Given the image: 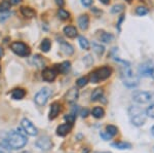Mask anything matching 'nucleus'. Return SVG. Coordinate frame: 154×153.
Masks as SVG:
<instances>
[{
  "instance_id": "nucleus-18",
  "label": "nucleus",
  "mask_w": 154,
  "mask_h": 153,
  "mask_svg": "<svg viewBox=\"0 0 154 153\" xmlns=\"http://www.w3.org/2000/svg\"><path fill=\"white\" fill-rule=\"evenodd\" d=\"M71 68V63L69 61H65L63 62L62 64L60 65H57V69H58V72L60 73H63V74H66L69 72Z\"/></svg>"
},
{
  "instance_id": "nucleus-50",
  "label": "nucleus",
  "mask_w": 154,
  "mask_h": 153,
  "mask_svg": "<svg viewBox=\"0 0 154 153\" xmlns=\"http://www.w3.org/2000/svg\"><path fill=\"white\" fill-rule=\"evenodd\" d=\"M128 1H131V0H128Z\"/></svg>"
},
{
  "instance_id": "nucleus-19",
  "label": "nucleus",
  "mask_w": 154,
  "mask_h": 153,
  "mask_svg": "<svg viewBox=\"0 0 154 153\" xmlns=\"http://www.w3.org/2000/svg\"><path fill=\"white\" fill-rule=\"evenodd\" d=\"M25 96H26V92H25L23 88H16L11 93V98L14 100H22Z\"/></svg>"
},
{
  "instance_id": "nucleus-42",
  "label": "nucleus",
  "mask_w": 154,
  "mask_h": 153,
  "mask_svg": "<svg viewBox=\"0 0 154 153\" xmlns=\"http://www.w3.org/2000/svg\"><path fill=\"white\" fill-rule=\"evenodd\" d=\"M54 1H56V3L58 4L59 6H63L64 5V3H65V1H64V0H54Z\"/></svg>"
},
{
  "instance_id": "nucleus-38",
  "label": "nucleus",
  "mask_w": 154,
  "mask_h": 153,
  "mask_svg": "<svg viewBox=\"0 0 154 153\" xmlns=\"http://www.w3.org/2000/svg\"><path fill=\"white\" fill-rule=\"evenodd\" d=\"M83 62H84V63H85L88 66H89V65H91V64L94 63V60L91 59V56L88 55V56L85 57V58L83 59Z\"/></svg>"
},
{
  "instance_id": "nucleus-21",
  "label": "nucleus",
  "mask_w": 154,
  "mask_h": 153,
  "mask_svg": "<svg viewBox=\"0 0 154 153\" xmlns=\"http://www.w3.org/2000/svg\"><path fill=\"white\" fill-rule=\"evenodd\" d=\"M111 146L115 147L116 149H119V150L131 149V145L130 144V143H126V142H115V143H112Z\"/></svg>"
},
{
  "instance_id": "nucleus-17",
  "label": "nucleus",
  "mask_w": 154,
  "mask_h": 153,
  "mask_svg": "<svg viewBox=\"0 0 154 153\" xmlns=\"http://www.w3.org/2000/svg\"><path fill=\"white\" fill-rule=\"evenodd\" d=\"M64 33H65V35L67 37H69V38H75V37L78 35L76 28L74 26H66L65 28H64Z\"/></svg>"
},
{
  "instance_id": "nucleus-31",
  "label": "nucleus",
  "mask_w": 154,
  "mask_h": 153,
  "mask_svg": "<svg viewBox=\"0 0 154 153\" xmlns=\"http://www.w3.org/2000/svg\"><path fill=\"white\" fill-rule=\"evenodd\" d=\"M65 120L68 123H71V124H73L74 121H75V119H76V114L75 113H71V114H67L65 115Z\"/></svg>"
},
{
  "instance_id": "nucleus-41",
  "label": "nucleus",
  "mask_w": 154,
  "mask_h": 153,
  "mask_svg": "<svg viewBox=\"0 0 154 153\" xmlns=\"http://www.w3.org/2000/svg\"><path fill=\"white\" fill-rule=\"evenodd\" d=\"M81 3L84 6H89L91 3H93V0H81Z\"/></svg>"
},
{
  "instance_id": "nucleus-29",
  "label": "nucleus",
  "mask_w": 154,
  "mask_h": 153,
  "mask_svg": "<svg viewBox=\"0 0 154 153\" xmlns=\"http://www.w3.org/2000/svg\"><path fill=\"white\" fill-rule=\"evenodd\" d=\"M11 8V2L4 0L0 3V12H7Z\"/></svg>"
},
{
  "instance_id": "nucleus-4",
  "label": "nucleus",
  "mask_w": 154,
  "mask_h": 153,
  "mask_svg": "<svg viewBox=\"0 0 154 153\" xmlns=\"http://www.w3.org/2000/svg\"><path fill=\"white\" fill-rule=\"evenodd\" d=\"M110 75H111V69L108 67H103L96 70L95 72L91 73L89 80L93 83H98L99 81L105 80L108 77H110Z\"/></svg>"
},
{
  "instance_id": "nucleus-16",
  "label": "nucleus",
  "mask_w": 154,
  "mask_h": 153,
  "mask_svg": "<svg viewBox=\"0 0 154 153\" xmlns=\"http://www.w3.org/2000/svg\"><path fill=\"white\" fill-rule=\"evenodd\" d=\"M153 67L149 64H143L140 66L139 68V73L142 76H150L151 75V71H152Z\"/></svg>"
},
{
  "instance_id": "nucleus-6",
  "label": "nucleus",
  "mask_w": 154,
  "mask_h": 153,
  "mask_svg": "<svg viewBox=\"0 0 154 153\" xmlns=\"http://www.w3.org/2000/svg\"><path fill=\"white\" fill-rule=\"evenodd\" d=\"M51 96V90L48 87H43L39 90L34 97V101L38 106H43L46 104L48 98Z\"/></svg>"
},
{
  "instance_id": "nucleus-10",
  "label": "nucleus",
  "mask_w": 154,
  "mask_h": 153,
  "mask_svg": "<svg viewBox=\"0 0 154 153\" xmlns=\"http://www.w3.org/2000/svg\"><path fill=\"white\" fill-rule=\"evenodd\" d=\"M57 74H58V71L56 69L46 68L42 71V78H43V80L48 81V82H51V81L56 79Z\"/></svg>"
},
{
  "instance_id": "nucleus-25",
  "label": "nucleus",
  "mask_w": 154,
  "mask_h": 153,
  "mask_svg": "<svg viewBox=\"0 0 154 153\" xmlns=\"http://www.w3.org/2000/svg\"><path fill=\"white\" fill-rule=\"evenodd\" d=\"M93 49H94V51H95L97 55H99V56L103 55L104 51H105L104 46L101 45V43H97V42H93Z\"/></svg>"
},
{
  "instance_id": "nucleus-1",
  "label": "nucleus",
  "mask_w": 154,
  "mask_h": 153,
  "mask_svg": "<svg viewBox=\"0 0 154 153\" xmlns=\"http://www.w3.org/2000/svg\"><path fill=\"white\" fill-rule=\"evenodd\" d=\"M26 135L27 134L24 132V130H22V129L11 130L9 133H7L5 136V139H6V144L8 149L19 150L26 146L27 142H28Z\"/></svg>"
},
{
  "instance_id": "nucleus-11",
  "label": "nucleus",
  "mask_w": 154,
  "mask_h": 153,
  "mask_svg": "<svg viewBox=\"0 0 154 153\" xmlns=\"http://www.w3.org/2000/svg\"><path fill=\"white\" fill-rule=\"evenodd\" d=\"M72 130V124L71 123H63V124L59 125L58 129H57V135L60 137H65L71 132Z\"/></svg>"
},
{
  "instance_id": "nucleus-39",
  "label": "nucleus",
  "mask_w": 154,
  "mask_h": 153,
  "mask_svg": "<svg viewBox=\"0 0 154 153\" xmlns=\"http://www.w3.org/2000/svg\"><path fill=\"white\" fill-rule=\"evenodd\" d=\"M9 14H9L8 11H7V12H2V14L0 16V23L5 21V20L9 17Z\"/></svg>"
},
{
  "instance_id": "nucleus-32",
  "label": "nucleus",
  "mask_w": 154,
  "mask_h": 153,
  "mask_svg": "<svg viewBox=\"0 0 154 153\" xmlns=\"http://www.w3.org/2000/svg\"><path fill=\"white\" fill-rule=\"evenodd\" d=\"M88 82V79L86 77H80L79 79H77L76 81V84L79 86V87H83L86 83Z\"/></svg>"
},
{
  "instance_id": "nucleus-33",
  "label": "nucleus",
  "mask_w": 154,
  "mask_h": 153,
  "mask_svg": "<svg viewBox=\"0 0 154 153\" xmlns=\"http://www.w3.org/2000/svg\"><path fill=\"white\" fill-rule=\"evenodd\" d=\"M147 12H148L147 8L144 6H140L137 8V14L138 16H145V14H147Z\"/></svg>"
},
{
  "instance_id": "nucleus-27",
  "label": "nucleus",
  "mask_w": 154,
  "mask_h": 153,
  "mask_svg": "<svg viewBox=\"0 0 154 153\" xmlns=\"http://www.w3.org/2000/svg\"><path fill=\"white\" fill-rule=\"evenodd\" d=\"M58 17L61 20H63V21H66V20L70 18V14L67 11H65L64 8H60L58 11Z\"/></svg>"
},
{
  "instance_id": "nucleus-22",
  "label": "nucleus",
  "mask_w": 154,
  "mask_h": 153,
  "mask_svg": "<svg viewBox=\"0 0 154 153\" xmlns=\"http://www.w3.org/2000/svg\"><path fill=\"white\" fill-rule=\"evenodd\" d=\"M91 113H93L94 117L95 118H102L104 116V114H105V111H104V109L102 107H95L93 109V111H91Z\"/></svg>"
},
{
  "instance_id": "nucleus-13",
  "label": "nucleus",
  "mask_w": 154,
  "mask_h": 153,
  "mask_svg": "<svg viewBox=\"0 0 154 153\" xmlns=\"http://www.w3.org/2000/svg\"><path fill=\"white\" fill-rule=\"evenodd\" d=\"M60 111H61V104L58 102H54L51 106V111H49V119H54L59 115Z\"/></svg>"
},
{
  "instance_id": "nucleus-23",
  "label": "nucleus",
  "mask_w": 154,
  "mask_h": 153,
  "mask_svg": "<svg viewBox=\"0 0 154 153\" xmlns=\"http://www.w3.org/2000/svg\"><path fill=\"white\" fill-rule=\"evenodd\" d=\"M51 40H49V39L45 38V39H43V40H42L40 47H41V50L43 51V53H48L49 49H51Z\"/></svg>"
},
{
  "instance_id": "nucleus-37",
  "label": "nucleus",
  "mask_w": 154,
  "mask_h": 153,
  "mask_svg": "<svg viewBox=\"0 0 154 153\" xmlns=\"http://www.w3.org/2000/svg\"><path fill=\"white\" fill-rule=\"evenodd\" d=\"M122 9H123V5H121V4H118V5H115V6H113V8H112V11L113 14H116V12H120V11H122Z\"/></svg>"
},
{
  "instance_id": "nucleus-14",
  "label": "nucleus",
  "mask_w": 154,
  "mask_h": 153,
  "mask_svg": "<svg viewBox=\"0 0 154 153\" xmlns=\"http://www.w3.org/2000/svg\"><path fill=\"white\" fill-rule=\"evenodd\" d=\"M89 25V18L88 14H82L78 18V26L81 30H86Z\"/></svg>"
},
{
  "instance_id": "nucleus-45",
  "label": "nucleus",
  "mask_w": 154,
  "mask_h": 153,
  "mask_svg": "<svg viewBox=\"0 0 154 153\" xmlns=\"http://www.w3.org/2000/svg\"><path fill=\"white\" fill-rule=\"evenodd\" d=\"M100 1L102 2V3H104V4H108L109 2H110V0H100Z\"/></svg>"
},
{
  "instance_id": "nucleus-24",
  "label": "nucleus",
  "mask_w": 154,
  "mask_h": 153,
  "mask_svg": "<svg viewBox=\"0 0 154 153\" xmlns=\"http://www.w3.org/2000/svg\"><path fill=\"white\" fill-rule=\"evenodd\" d=\"M78 41H79V44H80V47L84 49V50H88L89 49V42L88 41V39L83 36H79L78 37Z\"/></svg>"
},
{
  "instance_id": "nucleus-30",
  "label": "nucleus",
  "mask_w": 154,
  "mask_h": 153,
  "mask_svg": "<svg viewBox=\"0 0 154 153\" xmlns=\"http://www.w3.org/2000/svg\"><path fill=\"white\" fill-rule=\"evenodd\" d=\"M106 132L113 138L115 135H117L118 130H117V127H116L115 125H108V127H106Z\"/></svg>"
},
{
  "instance_id": "nucleus-5",
  "label": "nucleus",
  "mask_w": 154,
  "mask_h": 153,
  "mask_svg": "<svg viewBox=\"0 0 154 153\" xmlns=\"http://www.w3.org/2000/svg\"><path fill=\"white\" fill-rule=\"evenodd\" d=\"M133 100L138 104H148L154 102V93L136 92L133 95Z\"/></svg>"
},
{
  "instance_id": "nucleus-43",
  "label": "nucleus",
  "mask_w": 154,
  "mask_h": 153,
  "mask_svg": "<svg viewBox=\"0 0 154 153\" xmlns=\"http://www.w3.org/2000/svg\"><path fill=\"white\" fill-rule=\"evenodd\" d=\"M0 153H9V150L4 147H2V146H0Z\"/></svg>"
},
{
  "instance_id": "nucleus-7",
  "label": "nucleus",
  "mask_w": 154,
  "mask_h": 153,
  "mask_svg": "<svg viewBox=\"0 0 154 153\" xmlns=\"http://www.w3.org/2000/svg\"><path fill=\"white\" fill-rule=\"evenodd\" d=\"M11 48L16 55L21 56V57H27L30 54V49L28 47V45H26L23 42H12L11 44Z\"/></svg>"
},
{
  "instance_id": "nucleus-15",
  "label": "nucleus",
  "mask_w": 154,
  "mask_h": 153,
  "mask_svg": "<svg viewBox=\"0 0 154 153\" xmlns=\"http://www.w3.org/2000/svg\"><path fill=\"white\" fill-rule=\"evenodd\" d=\"M61 50L67 56H71V55H73V54H74L73 46H72L71 44H69V43L65 42V41H63V40L61 41Z\"/></svg>"
},
{
  "instance_id": "nucleus-46",
  "label": "nucleus",
  "mask_w": 154,
  "mask_h": 153,
  "mask_svg": "<svg viewBox=\"0 0 154 153\" xmlns=\"http://www.w3.org/2000/svg\"><path fill=\"white\" fill-rule=\"evenodd\" d=\"M2 55H3V49H2V47L0 46V58L2 57Z\"/></svg>"
},
{
  "instance_id": "nucleus-44",
  "label": "nucleus",
  "mask_w": 154,
  "mask_h": 153,
  "mask_svg": "<svg viewBox=\"0 0 154 153\" xmlns=\"http://www.w3.org/2000/svg\"><path fill=\"white\" fill-rule=\"evenodd\" d=\"M21 1H22V0H9V2H11V4H14V5H16V4H19Z\"/></svg>"
},
{
  "instance_id": "nucleus-8",
  "label": "nucleus",
  "mask_w": 154,
  "mask_h": 153,
  "mask_svg": "<svg viewBox=\"0 0 154 153\" xmlns=\"http://www.w3.org/2000/svg\"><path fill=\"white\" fill-rule=\"evenodd\" d=\"M22 129L24 130V132L29 136H36L38 134V130L35 125L32 123V121H30L28 118H24L21 122Z\"/></svg>"
},
{
  "instance_id": "nucleus-9",
  "label": "nucleus",
  "mask_w": 154,
  "mask_h": 153,
  "mask_svg": "<svg viewBox=\"0 0 154 153\" xmlns=\"http://www.w3.org/2000/svg\"><path fill=\"white\" fill-rule=\"evenodd\" d=\"M36 147L39 148L40 150H43V151H48V150L51 149L53 147V142H51V138L48 137V136H44V137L38 139L35 143Z\"/></svg>"
},
{
  "instance_id": "nucleus-36",
  "label": "nucleus",
  "mask_w": 154,
  "mask_h": 153,
  "mask_svg": "<svg viewBox=\"0 0 154 153\" xmlns=\"http://www.w3.org/2000/svg\"><path fill=\"white\" fill-rule=\"evenodd\" d=\"M100 137H101L103 140H105V141H108V140H110L111 138H112L110 135L108 134V133L106 132V130H105V132H101V133H100Z\"/></svg>"
},
{
  "instance_id": "nucleus-49",
  "label": "nucleus",
  "mask_w": 154,
  "mask_h": 153,
  "mask_svg": "<svg viewBox=\"0 0 154 153\" xmlns=\"http://www.w3.org/2000/svg\"><path fill=\"white\" fill-rule=\"evenodd\" d=\"M96 153H104V152H96Z\"/></svg>"
},
{
  "instance_id": "nucleus-3",
  "label": "nucleus",
  "mask_w": 154,
  "mask_h": 153,
  "mask_svg": "<svg viewBox=\"0 0 154 153\" xmlns=\"http://www.w3.org/2000/svg\"><path fill=\"white\" fill-rule=\"evenodd\" d=\"M121 78H122L123 84L128 88H134L139 84V78L131 71L130 66H123L121 70Z\"/></svg>"
},
{
  "instance_id": "nucleus-47",
  "label": "nucleus",
  "mask_w": 154,
  "mask_h": 153,
  "mask_svg": "<svg viewBox=\"0 0 154 153\" xmlns=\"http://www.w3.org/2000/svg\"><path fill=\"white\" fill-rule=\"evenodd\" d=\"M151 77L152 78H154V67H153V69H152V71H151Z\"/></svg>"
},
{
  "instance_id": "nucleus-35",
  "label": "nucleus",
  "mask_w": 154,
  "mask_h": 153,
  "mask_svg": "<svg viewBox=\"0 0 154 153\" xmlns=\"http://www.w3.org/2000/svg\"><path fill=\"white\" fill-rule=\"evenodd\" d=\"M146 114H147V116H149V117L154 118V104L150 105L147 108V110H146Z\"/></svg>"
},
{
  "instance_id": "nucleus-2",
  "label": "nucleus",
  "mask_w": 154,
  "mask_h": 153,
  "mask_svg": "<svg viewBox=\"0 0 154 153\" xmlns=\"http://www.w3.org/2000/svg\"><path fill=\"white\" fill-rule=\"evenodd\" d=\"M128 116H130L131 122L136 127H141L146 122L147 119V114L142 108L137 107V106H131L128 109Z\"/></svg>"
},
{
  "instance_id": "nucleus-34",
  "label": "nucleus",
  "mask_w": 154,
  "mask_h": 153,
  "mask_svg": "<svg viewBox=\"0 0 154 153\" xmlns=\"http://www.w3.org/2000/svg\"><path fill=\"white\" fill-rule=\"evenodd\" d=\"M33 61H34V64H35L37 67H40V66L42 65V63H43V61H42L41 57L38 56V55L33 57Z\"/></svg>"
},
{
  "instance_id": "nucleus-40",
  "label": "nucleus",
  "mask_w": 154,
  "mask_h": 153,
  "mask_svg": "<svg viewBox=\"0 0 154 153\" xmlns=\"http://www.w3.org/2000/svg\"><path fill=\"white\" fill-rule=\"evenodd\" d=\"M80 115L81 117H86L88 115V109H86V108H84L80 111Z\"/></svg>"
},
{
  "instance_id": "nucleus-28",
  "label": "nucleus",
  "mask_w": 154,
  "mask_h": 153,
  "mask_svg": "<svg viewBox=\"0 0 154 153\" xmlns=\"http://www.w3.org/2000/svg\"><path fill=\"white\" fill-rule=\"evenodd\" d=\"M113 38H114L113 35H112V34H110V33H103L100 36L101 41H103V42H105V43L111 42V41L113 40Z\"/></svg>"
},
{
  "instance_id": "nucleus-12",
  "label": "nucleus",
  "mask_w": 154,
  "mask_h": 153,
  "mask_svg": "<svg viewBox=\"0 0 154 153\" xmlns=\"http://www.w3.org/2000/svg\"><path fill=\"white\" fill-rule=\"evenodd\" d=\"M78 95H79L78 90H77L76 87H73L67 92L66 96H65V99H66L67 102L73 103V102H75L77 99H78Z\"/></svg>"
},
{
  "instance_id": "nucleus-20",
  "label": "nucleus",
  "mask_w": 154,
  "mask_h": 153,
  "mask_svg": "<svg viewBox=\"0 0 154 153\" xmlns=\"http://www.w3.org/2000/svg\"><path fill=\"white\" fill-rule=\"evenodd\" d=\"M21 12L24 17H26V18H33V17H35V14H36V12L34 9H32L31 7H25V6L21 8Z\"/></svg>"
},
{
  "instance_id": "nucleus-26",
  "label": "nucleus",
  "mask_w": 154,
  "mask_h": 153,
  "mask_svg": "<svg viewBox=\"0 0 154 153\" xmlns=\"http://www.w3.org/2000/svg\"><path fill=\"white\" fill-rule=\"evenodd\" d=\"M102 96H103V90H102V88H97V90H94L93 93H91V101H98L102 98Z\"/></svg>"
},
{
  "instance_id": "nucleus-48",
  "label": "nucleus",
  "mask_w": 154,
  "mask_h": 153,
  "mask_svg": "<svg viewBox=\"0 0 154 153\" xmlns=\"http://www.w3.org/2000/svg\"><path fill=\"white\" fill-rule=\"evenodd\" d=\"M151 133H152V135H153V137H154V125L152 127V129H151Z\"/></svg>"
}]
</instances>
